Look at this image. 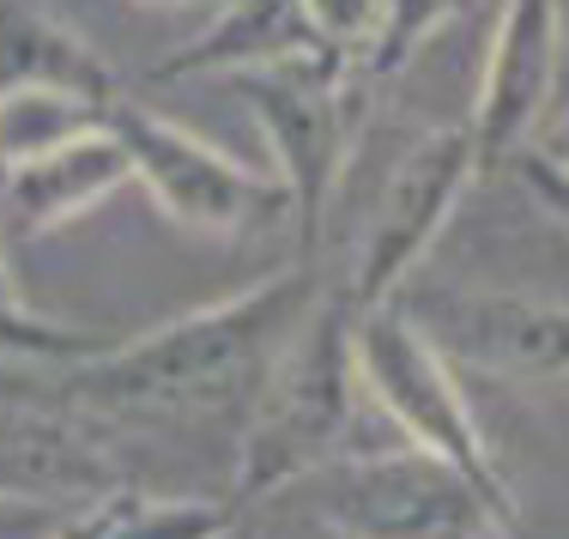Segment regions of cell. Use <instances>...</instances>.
Wrapping results in <instances>:
<instances>
[{
	"label": "cell",
	"instance_id": "obj_1",
	"mask_svg": "<svg viewBox=\"0 0 569 539\" xmlns=\"http://www.w3.org/2000/svg\"><path fill=\"white\" fill-rule=\"evenodd\" d=\"M321 303L309 267L267 273L261 286L219 298L207 309L158 321L152 333L110 352L67 363L49 388L56 407L86 419H170V412H212L237 400V388H261L273 358Z\"/></svg>",
	"mask_w": 569,
	"mask_h": 539
},
{
	"label": "cell",
	"instance_id": "obj_2",
	"mask_svg": "<svg viewBox=\"0 0 569 539\" xmlns=\"http://www.w3.org/2000/svg\"><path fill=\"white\" fill-rule=\"evenodd\" d=\"M351 309L321 298L254 388V419L237 455V503H261L321 473L351 425Z\"/></svg>",
	"mask_w": 569,
	"mask_h": 539
},
{
	"label": "cell",
	"instance_id": "obj_3",
	"mask_svg": "<svg viewBox=\"0 0 569 539\" xmlns=\"http://www.w3.org/2000/svg\"><path fill=\"white\" fill-rule=\"evenodd\" d=\"M351 382L370 388V400L382 407V419L400 430V442L412 455L455 467L460 479L479 485L497 503H515L491 461V442H485V430L455 382V370L418 340V328L395 303L351 316Z\"/></svg>",
	"mask_w": 569,
	"mask_h": 539
},
{
	"label": "cell",
	"instance_id": "obj_4",
	"mask_svg": "<svg viewBox=\"0 0 569 539\" xmlns=\"http://www.w3.org/2000/svg\"><path fill=\"white\" fill-rule=\"evenodd\" d=\"M103 133L116 140L128 177L146 182V194L194 237H242L254 219L284 212L273 177H254L237 158H224L212 140L188 133L182 121L146 110V103L116 98L103 110Z\"/></svg>",
	"mask_w": 569,
	"mask_h": 539
},
{
	"label": "cell",
	"instance_id": "obj_5",
	"mask_svg": "<svg viewBox=\"0 0 569 539\" xmlns=\"http://www.w3.org/2000/svg\"><path fill=\"white\" fill-rule=\"evenodd\" d=\"M321 516L340 539H515V503L412 449L340 467L321 491Z\"/></svg>",
	"mask_w": 569,
	"mask_h": 539
},
{
	"label": "cell",
	"instance_id": "obj_6",
	"mask_svg": "<svg viewBox=\"0 0 569 539\" xmlns=\"http://www.w3.org/2000/svg\"><path fill=\"white\" fill-rule=\"evenodd\" d=\"M472 177H479V170H472L467 128H437L400 158L395 177L382 188V200H376V212H370L358 261H351V286L340 298L351 316L400 298L406 273L430 254V242H437L442 224L455 219V207H460V194H467Z\"/></svg>",
	"mask_w": 569,
	"mask_h": 539
},
{
	"label": "cell",
	"instance_id": "obj_7",
	"mask_svg": "<svg viewBox=\"0 0 569 539\" xmlns=\"http://www.w3.org/2000/svg\"><path fill=\"white\" fill-rule=\"evenodd\" d=\"M249 103L254 128L267 133V152H273V188L284 200V212L297 219L303 249H316L321 219L333 207V188L346 170V146H351V98L340 79L321 73H242L230 79Z\"/></svg>",
	"mask_w": 569,
	"mask_h": 539
},
{
	"label": "cell",
	"instance_id": "obj_8",
	"mask_svg": "<svg viewBox=\"0 0 569 539\" xmlns=\"http://www.w3.org/2000/svg\"><path fill=\"white\" fill-rule=\"evenodd\" d=\"M442 363H479L515 382L563 376V303L527 291H430L425 303H395Z\"/></svg>",
	"mask_w": 569,
	"mask_h": 539
},
{
	"label": "cell",
	"instance_id": "obj_9",
	"mask_svg": "<svg viewBox=\"0 0 569 539\" xmlns=\"http://www.w3.org/2000/svg\"><path fill=\"white\" fill-rule=\"evenodd\" d=\"M563 56V7H503L497 37L479 73V103L467 121L472 170H497L509 158L533 152V128L558 86Z\"/></svg>",
	"mask_w": 569,
	"mask_h": 539
},
{
	"label": "cell",
	"instance_id": "obj_10",
	"mask_svg": "<svg viewBox=\"0 0 569 539\" xmlns=\"http://www.w3.org/2000/svg\"><path fill=\"white\" fill-rule=\"evenodd\" d=\"M291 67L346 86V56L316 7L242 0V7L212 12L207 31L176 49L152 79H242V73H291Z\"/></svg>",
	"mask_w": 569,
	"mask_h": 539
},
{
	"label": "cell",
	"instance_id": "obj_11",
	"mask_svg": "<svg viewBox=\"0 0 569 539\" xmlns=\"http://www.w3.org/2000/svg\"><path fill=\"white\" fill-rule=\"evenodd\" d=\"M121 491L116 461L56 419H0V503H103Z\"/></svg>",
	"mask_w": 569,
	"mask_h": 539
},
{
	"label": "cell",
	"instance_id": "obj_12",
	"mask_svg": "<svg viewBox=\"0 0 569 539\" xmlns=\"http://www.w3.org/2000/svg\"><path fill=\"white\" fill-rule=\"evenodd\" d=\"M12 91L73 98V103H91V110H110L121 98L103 56L61 12L0 0V98H12Z\"/></svg>",
	"mask_w": 569,
	"mask_h": 539
},
{
	"label": "cell",
	"instance_id": "obj_13",
	"mask_svg": "<svg viewBox=\"0 0 569 539\" xmlns=\"http://www.w3.org/2000/svg\"><path fill=\"white\" fill-rule=\"evenodd\" d=\"M121 182H128V164H121L116 140L103 128L79 133V140H67L43 158H24V164H12L7 177H0L24 231H56V224L91 212Z\"/></svg>",
	"mask_w": 569,
	"mask_h": 539
},
{
	"label": "cell",
	"instance_id": "obj_14",
	"mask_svg": "<svg viewBox=\"0 0 569 539\" xmlns=\"http://www.w3.org/2000/svg\"><path fill=\"white\" fill-rule=\"evenodd\" d=\"M237 509L212 497H140L121 491L103 503V539H230Z\"/></svg>",
	"mask_w": 569,
	"mask_h": 539
},
{
	"label": "cell",
	"instance_id": "obj_15",
	"mask_svg": "<svg viewBox=\"0 0 569 539\" xmlns=\"http://www.w3.org/2000/svg\"><path fill=\"white\" fill-rule=\"evenodd\" d=\"M91 128H103V110H91V103L43 98V91H12V98H0V177L12 164H24V158H43Z\"/></svg>",
	"mask_w": 569,
	"mask_h": 539
},
{
	"label": "cell",
	"instance_id": "obj_16",
	"mask_svg": "<svg viewBox=\"0 0 569 539\" xmlns=\"http://www.w3.org/2000/svg\"><path fill=\"white\" fill-rule=\"evenodd\" d=\"M449 24V7H376L370 19V37H363L358 61H351V79H388L400 73L430 37ZM346 79V86H351Z\"/></svg>",
	"mask_w": 569,
	"mask_h": 539
},
{
	"label": "cell",
	"instance_id": "obj_17",
	"mask_svg": "<svg viewBox=\"0 0 569 539\" xmlns=\"http://www.w3.org/2000/svg\"><path fill=\"white\" fill-rule=\"evenodd\" d=\"M103 346H98V333H86V328H61V321H49V316H37V309H24V303H0V358H12V363H86V358H98Z\"/></svg>",
	"mask_w": 569,
	"mask_h": 539
},
{
	"label": "cell",
	"instance_id": "obj_18",
	"mask_svg": "<svg viewBox=\"0 0 569 539\" xmlns=\"http://www.w3.org/2000/svg\"><path fill=\"white\" fill-rule=\"evenodd\" d=\"M103 503H110V497H103ZM103 503H91V509H79L73 521H67V528L56 533V539H103Z\"/></svg>",
	"mask_w": 569,
	"mask_h": 539
},
{
	"label": "cell",
	"instance_id": "obj_19",
	"mask_svg": "<svg viewBox=\"0 0 569 539\" xmlns=\"http://www.w3.org/2000/svg\"><path fill=\"white\" fill-rule=\"evenodd\" d=\"M230 539H242V533H230Z\"/></svg>",
	"mask_w": 569,
	"mask_h": 539
}]
</instances>
